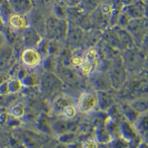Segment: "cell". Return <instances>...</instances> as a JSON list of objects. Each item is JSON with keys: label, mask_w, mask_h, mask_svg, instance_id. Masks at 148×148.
<instances>
[{"label": "cell", "mask_w": 148, "mask_h": 148, "mask_svg": "<svg viewBox=\"0 0 148 148\" xmlns=\"http://www.w3.org/2000/svg\"><path fill=\"white\" fill-rule=\"evenodd\" d=\"M68 22L64 18L53 15L46 19L45 25V34L50 40H64L68 37L69 33Z\"/></svg>", "instance_id": "cell-1"}, {"label": "cell", "mask_w": 148, "mask_h": 148, "mask_svg": "<svg viewBox=\"0 0 148 148\" xmlns=\"http://www.w3.org/2000/svg\"><path fill=\"white\" fill-rule=\"evenodd\" d=\"M121 57H122L123 64H124L127 72L135 73L143 69L145 56L137 47H127V49L123 53V56Z\"/></svg>", "instance_id": "cell-2"}, {"label": "cell", "mask_w": 148, "mask_h": 148, "mask_svg": "<svg viewBox=\"0 0 148 148\" xmlns=\"http://www.w3.org/2000/svg\"><path fill=\"white\" fill-rule=\"evenodd\" d=\"M127 73V70L123 64L122 57L117 56L113 58V64L110 65V73H109L111 86L115 89L120 88L126 82Z\"/></svg>", "instance_id": "cell-3"}, {"label": "cell", "mask_w": 148, "mask_h": 148, "mask_svg": "<svg viewBox=\"0 0 148 148\" xmlns=\"http://www.w3.org/2000/svg\"><path fill=\"white\" fill-rule=\"evenodd\" d=\"M97 66H99V54H97V49L90 47L83 56L80 70L85 75H92L95 72Z\"/></svg>", "instance_id": "cell-4"}, {"label": "cell", "mask_w": 148, "mask_h": 148, "mask_svg": "<svg viewBox=\"0 0 148 148\" xmlns=\"http://www.w3.org/2000/svg\"><path fill=\"white\" fill-rule=\"evenodd\" d=\"M21 62L26 68H36L43 62V56L36 47H26L20 56Z\"/></svg>", "instance_id": "cell-5"}, {"label": "cell", "mask_w": 148, "mask_h": 148, "mask_svg": "<svg viewBox=\"0 0 148 148\" xmlns=\"http://www.w3.org/2000/svg\"><path fill=\"white\" fill-rule=\"evenodd\" d=\"M77 108L83 113H90L99 106V99L97 94L94 92H83L78 98Z\"/></svg>", "instance_id": "cell-6"}, {"label": "cell", "mask_w": 148, "mask_h": 148, "mask_svg": "<svg viewBox=\"0 0 148 148\" xmlns=\"http://www.w3.org/2000/svg\"><path fill=\"white\" fill-rule=\"evenodd\" d=\"M7 25H9L12 30L17 31V32H24L30 27V19L28 15L23 14L13 13L9 18Z\"/></svg>", "instance_id": "cell-7"}, {"label": "cell", "mask_w": 148, "mask_h": 148, "mask_svg": "<svg viewBox=\"0 0 148 148\" xmlns=\"http://www.w3.org/2000/svg\"><path fill=\"white\" fill-rule=\"evenodd\" d=\"M43 39H44L43 36L32 27H29L23 32V45L25 49L26 47H37Z\"/></svg>", "instance_id": "cell-8"}, {"label": "cell", "mask_w": 148, "mask_h": 148, "mask_svg": "<svg viewBox=\"0 0 148 148\" xmlns=\"http://www.w3.org/2000/svg\"><path fill=\"white\" fill-rule=\"evenodd\" d=\"M92 83L94 85V87L99 92L101 91H109L111 86L110 79L109 76L106 75L104 72H95L92 74Z\"/></svg>", "instance_id": "cell-9"}, {"label": "cell", "mask_w": 148, "mask_h": 148, "mask_svg": "<svg viewBox=\"0 0 148 148\" xmlns=\"http://www.w3.org/2000/svg\"><path fill=\"white\" fill-rule=\"evenodd\" d=\"M14 13L28 15L33 10L32 0H8Z\"/></svg>", "instance_id": "cell-10"}, {"label": "cell", "mask_w": 148, "mask_h": 148, "mask_svg": "<svg viewBox=\"0 0 148 148\" xmlns=\"http://www.w3.org/2000/svg\"><path fill=\"white\" fill-rule=\"evenodd\" d=\"M14 56V51L11 47L5 45L0 49V71H4L10 65Z\"/></svg>", "instance_id": "cell-11"}, {"label": "cell", "mask_w": 148, "mask_h": 148, "mask_svg": "<svg viewBox=\"0 0 148 148\" xmlns=\"http://www.w3.org/2000/svg\"><path fill=\"white\" fill-rule=\"evenodd\" d=\"M94 138L97 139V141L99 144L102 145H106L109 144L110 141L113 140V134L110 133V131L108 130V128L106 125H101V126H97L95 128L94 131Z\"/></svg>", "instance_id": "cell-12"}, {"label": "cell", "mask_w": 148, "mask_h": 148, "mask_svg": "<svg viewBox=\"0 0 148 148\" xmlns=\"http://www.w3.org/2000/svg\"><path fill=\"white\" fill-rule=\"evenodd\" d=\"M73 104H75L73 98L67 96V95H62V96L58 97L56 100H55V102L53 104L54 112L57 114H60L64 111V109L67 108L68 106H70V105H73Z\"/></svg>", "instance_id": "cell-13"}, {"label": "cell", "mask_w": 148, "mask_h": 148, "mask_svg": "<svg viewBox=\"0 0 148 148\" xmlns=\"http://www.w3.org/2000/svg\"><path fill=\"white\" fill-rule=\"evenodd\" d=\"M120 130L121 136L124 137L126 140L131 141V140H134L137 137V132L135 127L130 123V121H123L121 123L120 127H118Z\"/></svg>", "instance_id": "cell-14"}, {"label": "cell", "mask_w": 148, "mask_h": 148, "mask_svg": "<svg viewBox=\"0 0 148 148\" xmlns=\"http://www.w3.org/2000/svg\"><path fill=\"white\" fill-rule=\"evenodd\" d=\"M59 72H61L63 80L67 81L68 83H76L78 80V74L75 72L71 67L62 65L61 69H59Z\"/></svg>", "instance_id": "cell-15"}, {"label": "cell", "mask_w": 148, "mask_h": 148, "mask_svg": "<svg viewBox=\"0 0 148 148\" xmlns=\"http://www.w3.org/2000/svg\"><path fill=\"white\" fill-rule=\"evenodd\" d=\"M130 105L133 107L139 114L146 113L148 112V97H139L133 100L130 103Z\"/></svg>", "instance_id": "cell-16"}, {"label": "cell", "mask_w": 148, "mask_h": 148, "mask_svg": "<svg viewBox=\"0 0 148 148\" xmlns=\"http://www.w3.org/2000/svg\"><path fill=\"white\" fill-rule=\"evenodd\" d=\"M97 99H99V106L102 110L108 109L113 106V98L109 96L108 91H101L97 93Z\"/></svg>", "instance_id": "cell-17"}, {"label": "cell", "mask_w": 148, "mask_h": 148, "mask_svg": "<svg viewBox=\"0 0 148 148\" xmlns=\"http://www.w3.org/2000/svg\"><path fill=\"white\" fill-rule=\"evenodd\" d=\"M122 112L125 114V116L127 118V120L129 121H137L139 119L140 114L131 106L130 104H125L122 107Z\"/></svg>", "instance_id": "cell-18"}, {"label": "cell", "mask_w": 148, "mask_h": 148, "mask_svg": "<svg viewBox=\"0 0 148 148\" xmlns=\"http://www.w3.org/2000/svg\"><path fill=\"white\" fill-rule=\"evenodd\" d=\"M78 112H79V110L77 108V105L73 104V105H70V106H68L67 108L64 109V111L60 114V116H61L64 120L72 121L77 116Z\"/></svg>", "instance_id": "cell-19"}, {"label": "cell", "mask_w": 148, "mask_h": 148, "mask_svg": "<svg viewBox=\"0 0 148 148\" xmlns=\"http://www.w3.org/2000/svg\"><path fill=\"white\" fill-rule=\"evenodd\" d=\"M8 88H9V94L19 93L23 88L22 81L18 79L17 77H12L8 80Z\"/></svg>", "instance_id": "cell-20"}, {"label": "cell", "mask_w": 148, "mask_h": 148, "mask_svg": "<svg viewBox=\"0 0 148 148\" xmlns=\"http://www.w3.org/2000/svg\"><path fill=\"white\" fill-rule=\"evenodd\" d=\"M9 113H10L11 116H14V118L21 120V119L25 116L26 109H25V107H24V105L16 104V105H14V106L11 107L10 110H9Z\"/></svg>", "instance_id": "cell-21"}, {"label": "cell", "mask_w": 148, "mask_h": 148, "mask_svg": "<svg viewBox=\"0 0 148 148\" xmlns=\"http://www.w3.org/2000/svg\"><path fill=\"white\" fill-rule=\"evenodd\" d=\"M129 141L126 140L124 137L120 136L117 138H113V140L109 143L110 148H128Z\"/></svg>", "instance_id": "cell-22"}, {"label": "cell", "mask_w": 148, "mask_h": 148, "mask_svg": "<svg viewBox=\"0 0 148 148\" xmlns=\"http://www.w3.org/2000/svg\"><path fill=\"white\" fill-rule=\"evenodd\" d=\"M59 141L61 143H64V144L68 145L71 144V143L77 141V135H76L75 132H67L64 133V134H61L59 137Z\"/></svg>", "instance_id": "cell-23"}, {"label": "cell", "mask_w": 148, "mask_h": 148, "mask_svg": "<svg viewBox=\"0 0 148 148\" xmlns=\"http://www.w3.org/2000/svg\"><path fill=\"white\" fill-rule=\"evenodd\" d=\"M137 130H139L144 135L148 134V116H143L142 119H138Z\"/></svg>", "instance_id": "cell-24"}, {"label": "cell", "mask_w": 148, "mask_h": 148, "mask_svg": "<svg viewBox=\"0 0 148 148\" xmlns=\"http://www.w3.org/2000/svg\"><path fill=\"white\" fill-rule=\"evenodd\" d=\"M99 2H101V0H81V3L83 4V9L85 11L94 10Z\"/></svg>", "instance_id": "cell-25"}, {"label": "cell", "mask_w": 148, "mask_h": 148, "mask_svg": "<svg viewBox=\"0 0 148 148\" xmlns=\"http://www.w3.org/2000/svg\"><path fill=\"white\" fill-rule=\"evenodd\" d=\"M83 148H99V143L97 141L95 138H88L83 142Z\"/></svg>", "instance_id": "cell-26"}, {"label": "cell", "mask_w": 148, "mask_h": 148, "mask_svg": "<svg viewBox=\"0 0 148 148\" xmlns=\"http://www.w3.org/2000/svg\"><path fill=\"white\" fill-rule=\"evenodd\" d=\"M36 82V79L34 76L30 75V74H28V76L26 78H24L22 80V84L23 86H32L34 85Z\"/></svg>", "instance_id": "cell-27"}, {"label": "cell", "mask_w": 148, "mask_h": 148, "mask_svg": "<svg viewBox=\"0 0 148 148\" xmlns=\"http://www.w3.org/2000/svg\"><path fill=\"white\" fill-rule=\"evenodd\" d=\"M9 94V88H8V81L2 83L0 85V95L1 96H6Z\"/></svg>", "instance_id": "cell-28"}, {"label": "cell", "mask_w": 148, "mask_h": 148, "mask_svg": "<svg viewBox=\"0 0 148 148\" xmlns=\"http://www.w3.org/2000/svg\"><path fill=\"white\" fill-rule=\"evenodd\" d=\"M10 79V75H9L8 72H5V71H0V85L2 83L6 82Z\"/></svg>", "instance_id": "cell-29"}, {"label": "cell", "mask_w": 148, "mask_h": 148, "mask_svg": "<svg viewBox=\"0 0 148 148\" xmlns=\"http://www.w3.org/2000/svg\"><path fill=\"white\" fill-rule=\"evenodd\" d=\"M6 42H7V37H6L5 33L0 31V49L5 46Z\"/></svg>", "instance_id": "cell-30"}, {"label": "cell", "mask_w": 148, "mask_h": 148, "mask_svg": "<svg viewBox=\"0 0 148 148\" xmlns=\"http://www.w3.org/2000/svg\"><path fill=\"white\" fill-rule=\"evenodd\" d=\"M68 148H83V143L82 142H78V141H75L71 144H68L67 145Z\"/></svg>", "instance_id": "cell-31"}, {"label": "cell", "mask_w": 148, "mask_h": 148, "mask_svg": "<svg viewBox=\"0 0 148 148\" xmlns=\"http://www.w3.org/2000/svg\"><path fill=\"white\" fill-rule=\"evenodd\" d=\"M143 69L148 71V53L145 56V58H144V64H143Z\"/></svg>", "instance_id": "cell-32"}, {"label": "cell", "mask_w": 148, "mask_h": 148, "mask_svg": "<svg viewBox=\"0 0 148 148\" xmlns=\"http://www.w3.org/2000/svg\"><path fill=\"white\" fill-rule=\"evenodd\" d=\"M136 148H148V142H140Z\"/></svg>", "instance_id": "cell-33"}, {"label": "cell", "mask_w": 148, "mask_h": 148, "mask_svg": "<svg viewBox=\"0 0 148 148\" xmlns=\"http://www.w3.org/2000/svg\"><path fill=\"white\" fill-rule=\"evenodd\" d=\"M55 148H68L67 147V145L66 144H64V143H58V144L56 145V146H55Z\"/></svg>", "instance_id": "cell-34"}, {"label": "cell", "mask_w": 148, "mask_h": 148, "mask_svg": "<svg viewBox=\"0 0 148 148\" xmlns=\"http://www.w3.org/2000/svg\"><path fill=\"white\" fill-rule=\"evenodd\" d=\"M99 148H108V147H106V146H104H104H99Z\"/></svg>", "instance_id": "cell-35"}]
</instances>
